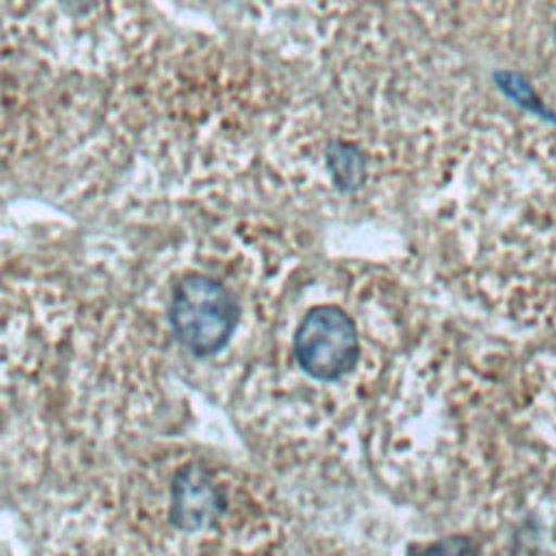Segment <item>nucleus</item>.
Segmentation results:
<instances>
[{
    "label": "nucleus",
    "instance_id": "nucleus-2",
    "mask_svg": "<svg viewBox=\"0 0 556 556\" xmlns=\"http://www.w3.org/2000/svg\"><path fill=\"white\" fill-rule=\"evenodd\" d=\"M291 521L269 478L195 447L117 454L72 482L50 556H285Z\"/></svg>",
    "mask_w": 556,
    "mask_h": 556
},
{
    "label": "nucleus",
    "instance_id": "nucleus-3",
    "mask_svg": "<svg viewBox=\"0 0 556 556\" xmlns=\"http://www.w3.org/2000/svg\"><path fill=\"white\" fill-rule=\"evenodd\" d=\"M156 289V337L163 363L222 404H232L265 343L261 291L265 269L224 267L193 254Z\"/></svg>",
    "mask_w": 556,
    "mask_h": 556
},
{
    "label": "nucleus",
    "instance_id": "nucleus-1",
    "mask_svg": "<svg viewBox=\"0 0 556 556\" xmlns=\"http://www.w3.org/2000/svg\"><path fill=\"white\" fill-rule=\"evenodd\" d=\"M165 376L132 326L48 287L0 282V478L80 480L154 424Z\"/></svg>",
    "mask_w": 556,
    "mask_h": 556
},
{
    "label": "nucleus",
    "instance_id": "nucleus-4",
    "mask_svg": "<svg viewBox=\"0 0 556 556\" xmlns=\"http://www.w3.org/2000/svg\"><path fill=\"white\" fill-rule=\"evenodd\" d=\"M417 556H478V549L467 539L450 536V539H441V541L419 549Z\"/></svg>",
    "mask_w": 556,
    "mask_h": 556
}]
</instances>
